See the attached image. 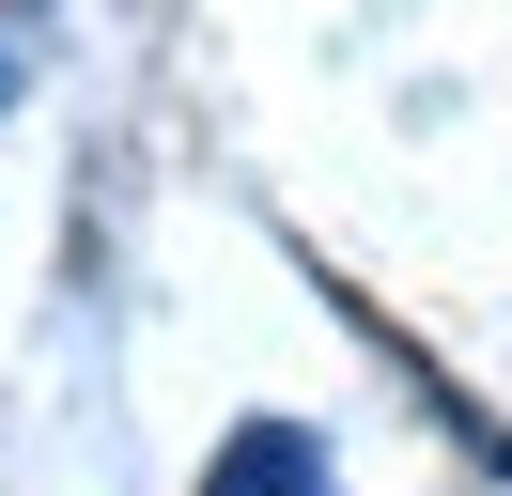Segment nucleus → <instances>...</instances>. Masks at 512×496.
<instances>
[{
    "label": "nucleus",
    "instance_id": "obj_1",
    "mask_svg": "<svg viewBox=\"0 0 512 496\" xmlns=\"http://www.w3.org/2000/svg\"><path fill=\"white\" fill-rule=\"evenodd\" d=\"M202 496H326V434H295V419H249L218 450V481Z\"/></svg>",
    "mask_w": 512,
    "mask_h": 496
}]
</instances>
